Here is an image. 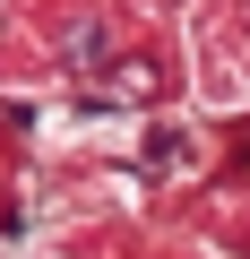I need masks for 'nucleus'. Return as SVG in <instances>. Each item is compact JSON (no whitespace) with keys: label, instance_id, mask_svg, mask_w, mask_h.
<instances>
[{"label":"nucleus","instance_id":"obj_1","mask_svg":"<svg viewBox=\"0 0 250 259\" xmlns=\"http://www.w3.org/2000/svg\"><path fill=\"white\" fill-rule=\"evenodd\" d=\"M198 112H233L250 104V0H224V9H198Z\"/></svg>","mask_w":250,"mask_h":259},{"label":"nucleus","instance_id":"obj_2","mask_svg":"<svg viewBox=\"0 0 250 259\" xmlns=\"http://www.w3.org/2000/svg\"><path fill=\"white\" fill-rule=\"evenodd\" d=\"M156 9H173V0H156Z\"/></svg>","mask_w":250,"mask_h":259}]
</instances>
